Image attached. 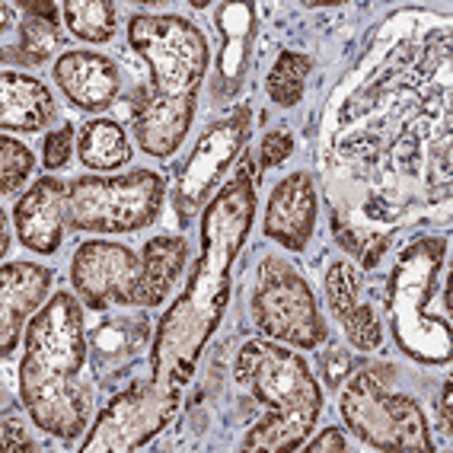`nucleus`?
<instances>
[{
  "instance_id": "1",
  "label": "nucleus",
  "mask_w": 453,
  "mask_h": 453,
  "mask_svg": "<svg viewBox=\"0 0 453 453\" xmlns=\"http://www.w3.org/2000/svg\"><path fill=\"white\" fill-rule=\"evenodd\" d=\"M252 214H256V186H252V160L243 157L234 179L204 208L202 236L204 252L195 262L186 291L179 294L173 310L160 319L150 365L160 387L179 389L192 380L198 351L218 329L220 313L230 297V268L240 246L246 243Z\"/></svg>"
},
{
  "instance_id": "2",
  "label": "nucleus",
  "mask_w": 453,
  "mask_h": 453,
  "mask_svg": "<svg viewBox=\"0 0 453 453\" xmlns=\"http://www.w3.org/2000/svg\"><path fill=\"white\" fill-rule=\"evenodd\" d=\"M89 342L83 303L58 291L29 319L19 361V399L35 428L58 441H77L93 415V389L83 383Z\"/></svg>"
},
{
  "instance_id": "3",
  "label": "nucleus",
  "mask_w": 453,
  "mask_h": 453,
  "mask_svg": "<svg viewBox=\"0 0 453 453\" xmlns=\"http://www.w3.org/2000/svg\"><path fill=\"white\" fill-rule=\"evenodd\" d=\"M236 380L265 409V415L246 434L243 450H303L323 412V389L313 380L303 355L284 349L281 342H246L236 355Z\"/></svg>"
},
{
  "instance_id": "4",
  "label": "nucleus",
  "mask_w": 453,
  "mask_h": 453,
  "mask_svg": "<svg viewBox=\"0 0 453 453\" xmlns=\"http://www.w3.org/2000/svg\"><path fill=\"white\" fill-rule=\"evenodd\" d=\"M166 179L154 170L77 176L67 182V226L83 234H138L157 220Z\"/></svg>"
},
{
  "instance_id": "5",
  "label": "nucleus",
  "mask_w": 453,
  "mask_h": 453,
  "mask_svg": "<svg viewBox=\"0 0 453 453\" xmlns=\"http://www.w3.org/2000/svg\"><path fill=\"white\" fill-rule=\"evenodd\" d=\"M342 418L367 447L387 453H434L428 418L415 399L393 393L377 371H361L349 377L342 389Z\"/></svg>"
},
{
  "instance_id": "6",
  "label": "nucleus",
  "mask_w": 453,
  "mask_h": 453,
  "mask_svg": "<svg viewBox=\"0 0 453 453\" xmlns=\"http://www.w3.org/2000/svg\"><path fill=\"white\" fill-rule=\"evenodd\" d=\"M128 45L150 67L147 87L160 96H188L208 77L211 49L208 39L186 17H154L138 13L128 23Z\"/></svg>"
},
{
  "instance_id": "7",
  "label": "nucleus",
  "mask_w": 453,
  "mask_h": 453,
  "mask_svg": "<svg viewBox=\"0 0 453 453\" xmlns=\"http://www.w3.org/2000/svg\"><path fill=\"white\" fill-rule=\"evenodd\" d=\"M250 313L262 335L281 342V345H291V349L316 351L329 339V329H326L323 313L316 307L310 284L281 256L262 259L256 288H252Z\"/></svg>"
},
{
  "instance_id": "8",
  "label": "nucleus",
  "mask_w": 453,
  "mask_h": 453,
  "mask_svg": "<svg viewBox=\"0 0 453 453\" xmlns=\"http://www.w3.org/2000/svg\"><path fill=\"white\" fill-rule=\"evenodd\" d=\"M176 405L179 389L160 387L157 380L134 383L99 412L96 425L81 444V450H138L170 425Z\"/></svg>"
},
{
  "instance_id": "9",
  "label": "nucleus",
  "mask_w": 453,
  "mask_h": 453,
  "mask_svg": "<svg viewBox=\"0 0 453 453\" xmlns=\"http://www.w3.org/2000/svg\"><path fill=\"white\" fill-rule=\"evenodd\" d=\"M141 256L112 240H87L73 252L71 284L83 307L105 313L112 303L138 307Z\"/></svg>"
},
{
  "instance_id": "10",
  "label": "nucleus",
  "mask_w": 453,
  "mask_h": 453,
  "mask_svg": "<svg viewBox=\"0 0 453 453\" xmlns=\"http://www.w3.org/2000/svg\"><path fill=\"white\" fill-rule=\"evenodd\" d=\"M250 105H236L226 119H218L198 138L192 157L186 160V166H182V173L176 179V202L173 204H176L179 224L182 226L192 224V218L202 211L208 192L218 186L224 170L234 163L236 150L243 147L246 131H250Z\"/></svg>"
},
{
  "instance_id": "11",
  "label": "nucleus",
  "mask_w": 453,
  "mask_h": 453,
  "mask_svg": "<svg viewBox=\"0 0 453 453\" xmlns=\"http://www.w3.org/2000/svg\"><path fill=\"white\" fill-rule=\"evenodd\" d=\"M198 112V93L188 96H160L150 87H141L131 99V128L138 147L147 157L176 154Z\"/></svg>"
},
{
  "instance_id": "12",
  "label": "nucleus",
  "mask_w": 453,
  "mask_h": 453,
  "mask_svg": "<svg viewBox=\"0 0 453 453\" xmlns=\"http://www.w3.org/2000/svg\"><path fill=\"white\" fill-rule=\"evenodd\" d=\"M51 77L67 103L81 112H105L122 96V71L103 51H65L51 67Z\"/></svg>"
},
{
  "instance_id": "13",
  "label": "nucleus",
  "mask_w": 453,
  "mask_h": 453,
  "mask_svg": "<svg viewBox=\"0 0 453 453\" xmlns=\"http://www.w3.org/2000/svg\"><path fill=\"white\" fill-rule=\"evenodd\" d=\"M55 284V272L35 262H4L0 268V355L10 357L23 339L26 319H33Z\"/></svg>"
},
{
  "instance_id": "14",
  "label": "nucleus",
  "mask_w": 453,
  "mask_h": 453,
  "mask_svg": "<svg viewBox=\"0 0 453 453\" xmlns=\"http://www.w3.org/2000/svg\"><path fill=\"white\" fill-rule=\"evenodd\" d=\"M13 226L19 243L29 252L51 256L65 243L67 226V186L58 176H39L33 186L19 195L13 208Z\"/></svg>"
},
{
  "instance_id": "15",
  "label": "nucleus",
  "mask_w": 453,
  "mask_h": 453,
  "mask_svg": "<svg viewBox=\"0 0 453 453\" xmlns=\"http://www.w3.org/2000/svg\"><path fill=\"white\" fill-rule=\"evenodd\" d=\"M316 226V188L310 173L284 176L268 198L265 236L288 252H303Z\"/></svg>"
},
{
  "instance_id": "16",
  "label": "nucleus",
  "mask_w": 453,
  "mask_h": 453,
  "mask_svg": "<svg viewBox=\"0 0 453 453\" xmlns=\"http://www.w3.org/2000/svg\"><path fill=\"white\" fill-rule=\"evenodd\" d=\"M441 262H444V240H421V243H415L412 250H409V256L403 259V265L396 268V281H393L389 303L431 297V294H434ZM428 319L431 316L425 313V303H409V310L393 313V326H396L399 345H405L412 323H418L421 329H425Z\"/></svg>"
},
{
  "instance_id": "17",
  "label": "nucleus",
  "mask_w": 453,
  "mask_h": 453,
  "mask_svg": "<svg viewBox=\"0 0 453 453\" xmlns=\"http://www.w3.org/2000/svg\"><path fill=\"white\" fill-rule=\"evenodd\" d=\"M19 33L17 42L4 45V61H19L23 67H35L49 61L58 49V4L51 0H23L4 4V35Z\"/></svg>"
},
{
  "instance_id": "18",
  "label": "nucleus",
  "mask_w": 453,
  "mask_h": 453,
  "mask_svg": "<svg viewBox=\"0 0 453 453\" xmlns=\"http://www.w3.org/2000/svg\"><path fill=\"white\" fill-rule=\"evenodd\" d=\"M150 339V323L144 316H109L89 332V355L99 387H112L144 351Z\"/></svg>"
},
{
  "instance_id": "19",
  "label": "nucleus",
  "mask_w": 453,
  "mask_h": 453,
  "mask_svg": "<svg viewBox=\"0 0 453 453\" xmlns=\"http://www.w3.org/2000/svg\"><path fill=\"white\" fill-rule=\"evenodd\" d=\"M326 294H329L332 313L339 316V323L345 326V335L357 351H373L380 349L383 329L380 319L373 313L371 303L357 300V275L351 262H335L326 272Z\"/></svg>"
},
{
  "instance_id": "20",
  "label": "nucleus",
  "mask_w": 453,
  "mask_h": 453,
  "mask_svg": "<svg viewBox=\"0 0 453 453\" xmlns=\"http://www.w3.org/2000/svg\"><path fill=\"white\" fill-rule=\"evenodd\" d=\"M55 96L33 73L4 71L0 77V128L10 131H42L55 119Z\"/></svg>"
},
{
  "instance_id": "21",
  "label": "nucleus",
  "mask_w": 453,
  "mask_h": 453,
  "mask_svg": "<svg viewBox=\"0 0 453 453\" xmlns=\"http://www.w3.org/2000/svg\"><path fill=\"white\" fill-rule=\"evenodd\" d=\"M188 262V243L182 236L160 234L150 236L141 252V281H138V307L154 310L166 303L182 268Z\"/></svg>"
},
{
  "instance_id": "22",
  "label": "nucleus",
  "mask_w": 453,
  "mask_h": 453,
  "mask_svg": "<svg viewBox=\"0 0 453 453\" xmlns=\"http://www.w3.org/2000/svg\"><path fill=\"white\" fill-rule=\"evenodd\" d=\"M131 141L125 128L112 119H89L77 131V157L87 170L93 173H112L122 170L131 160Z\"/></svg>"
},
{
  "instance_id": "23",
  "label": "nucleus",
  "mask_w": 453,
  "mask_h": 453,
  "mask_svg": "<svg viewBox=\"0 0 453 453\" xmlns=\"http://www.w3.org/2000/svg\"><path fill=\"white\" fill-rule=\"evenodd\" d=\"M61 13H65L67 29L77 39L93 42V45H105L119 33V13L109 0H67Z\"/></svg>"
},
{
  "instance_id": "24",
  "label": "nucleus",
  "mask_w": 453,
  "mask_h": 453,
  "mask_svg": "<svg viewBox=\"0 0 453 453\" xmlns=\"http://www.w3.org/2000/svg\"><path fill=\"white\" fill-rule=\"evenodd\" d=\"M310 67H313L310 55H303V51H294V49H284L281 55H278L275 67H272V73H268V83H265L272 103L281 105V109H291V105H297L300 99H303V87H307Z\"/></svg>"
},
{
  "instance_id": "25",
  "label": "nucleus",
  "mask_w": 453,
  "mask_h": 453,
  "mask_svg": "<svg viewBox=\"0 0 453 453\" xmlns=\"http://www.w3.org/2000/svg\"><path fill=\"white\" fill-rule=\"evenodd\" d=\"M218 29L220 39H224V58H220V73L224 81H240V67H236V58L246 65V42L252 35V10L243 4H230V7L218 10Z\"/></svg>"
},
{
  "instance_id": "26",
  "label": "nucleus",
  "mask_w": 453,
  "mask_h": 453,
  "mask_svg": "<svg viewBox=\"0 0 453 453\" xmlns=\"http://www.w3.org/2000/svg\"><path fill=\"white\" fill-rule=\"evenodd\" d=\"M35 157L23 141L4 134L0 138V192L13 195L26 186V179L33 176Z\"/></svg>"
},
{
  "instance_id": "27",
  "label": "nucleus",
  "mask_w": 453,
  "mask_h": 453,
  "mask_svg": "<svg viewBox=\"0 0 453 453\" xmlns=\"http://www.w3.org/2000/svg\"><path fill=\"white\" fill-rule=\"evenodd\" d=\"M71 157H73V125H61V128L49 131L42 138V163H45L49 173L65 170L67 163H71Z\"/></svg>"
},
{
  "instance_id": "28",
  "label": "nucleus",
  "mask_w": 453,
  "mask_h": 453,
  "mask_svg": "<svg viewBox=\"0 0 453 453\" xmlns=\"http://www.w3.org/2000/svg\"><path fill=\"white\" fill-rule=\"evenodd\" d=\"M294 154V134L288 128L268 131L265 141L259 147V173L275 170L278 163H284L288 157Z\"/></svg>"
},
{
  "instance_id": "29",
  "label": "nucleus",
  "mask_w": 453,
  "mask_h": 453,
  "mask_svg": "<svg viewBox=\"0 0 453 453\" xmlns=\"http://www.w3.org/2000/svg\"><path fill=\"white\" fill-rule=\"evenodd\" d=\"M319 371H323V380L329 389H339L342 380H349L351 371H355V361L342 345H329V349L319 355Z\"/></svg>"
},
{
  "instance_id": "30",
  "label": "nucleus",
  "mask_w": 453,
  "mask_h": 453,
  "mask_svg": "<svg viewBox=\"0 0 453 453\" xmlns=\"http://www.w3.org/2000/svg\"><path fill=\"white\" fill-rule=\"evenodd\" d=\"M303 450H310V453H326V450L345 453V450H349V441H345V434H342L339 428H326V431H319V437L307 441V444H303Z\"/></svg>"
},
{
  "instance_id": "31",
  "label": "nucleus",
  "mask_w": 453,
  "mask_h": 453,
  "mask_svg": "<svg viewBox=\"0 0 453 453\" xmlns=\"http://www.w3.org/2000/svg\"><path fill=\"white\" fill-rule=\"evenodd\" d=\"M4 450L13 453V450H35V441H29V437L23 434V431L13 425V418L7 415V421H4Z\"/></svg>"
},
{
  "instance_id": "32",
  "label": "nucleus",
  "mask_w": 453,
  "mask_h": 453,
  "mask_svg": "<svg viewBox=\"0 0 453 453\" xmlns=\"http://www.w3.org/2000/svg\"><path fill=\"white\" fill-rule=\"evenodd\" d=\"M450 393H453V387H450V380L441 387V431L444 434H450Z\"/></svg>"
}]
</instances>
